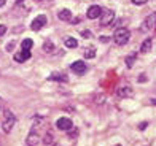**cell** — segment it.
I'll use <instances>...</instances> for the list:
<instances>
[{
	"label": "cell",
	"mask_w": 156,
	"mask_h": 146,
	"mask_svg": "<svg viewBox=\"0 0 156 146\" xmlns=\"http://www.w3.org/2000/svg\"><path fill=\"white\" fill-rule=\"evenodd\" d=\"M64 45H66V48L75 49V48L78 46V41H76V38H73V37H67V38H66V41H64Z\"/></svg>",
	"instance_id": "obj_14"
},
{
	"label": "cell",
	"mask_w": 156,
	"mask_h": 146,
	"mask_svg": "<svg viewBox=\"0 0 156 146\" xmlns=\"http://www.w3.org/2000/svg\"><path fill=\"white\" fill-rule=\"evenodd\" d=\"M115 146H121V144H115Z\"/></svg>",
	"instance_id": "obj_27"
},
{
	"label": "cell",
	"mask_w": 156,
	"mask_h": 146,
	"mask_svg": "<svg viewBox=\"0 0 156 146\" xmlns=\"http://www.w3.org/2000/svg\"><path fill=\"white\" fill-rule=\"evenodd\" d=\"M129 38H131V32L127 30L126 27H119V29H116L115 35H113V40H115V43L119 45V46L126 45L127 41H129Z\"/></svg>",
	"instance_id": "obj_2"
},
{
	"label": "cell",
	"mask_w": 156,
	"mask_h": 146,
	"mask_svg": "<svg viewBox=\"0 0 156 146\" xmlns=\"http://www.w3.org/2000/svg\"><path fill=\"white\" fill-rule=\"evenodd\" d=\"M116 94H118V97H121V99H129V97H132L134 91H132L131 86H124V87H119L116 91Z\"/></svg>",
	"instance_id": "obj_10"
},
{
	"label": "cell",
	"mask_w": 156,
	"mask_h": 146,
	"mask_svg": "<svg viewBox=\"0 0 156 146\" xmlns=\"http://www.w3.org/2000/svg\"><path fill=\"white\" fill-rule=\"evenodd\" d=\"M142 32H151V30H156V11L148 15L145 18V21L142 22Z\"/></svg>",
	"instance_id": "obj_3"
},
{
	"label": "cell",
	"mask_w": 156,
	"mask_h": 146,
	"mask_svg": "<svg viewBox=\"0 0 156 146\" xmlns=\"http://www.w3.org/2000/svg\"><path fill=\"white\" fill-rule=\"evenodd\" d=\"M29 59H30V51L21 49L19 53L15 54V60H16V62H26V60H29Z\"/></svg>",
	"instance_id": "obj_11"
},
{
	"label": "cell",
	"mask_w": 156,
	"mask_h": 146,
	"mask_svg": "<svg viewBox=\"0 0 156 146\" xmlns=\"http://www.w3.org/2000/svg\"><path fill=\"white\" fill-rule=\"evenodd\" d=\"M136 59H137V56L134 54V53H132V54H127V57H126V65L131 68V67L134 65V62H136Z\"/></svg>",
	"instance_id": "obj_19"
},
{
	"label": "cell",
	"mask_w": 156,
	"mask_h": 146,
	"mask_svg": "<svg viewBox=\"0 0 156 146\" xmlns=\"http://www.w3.org/2000/svg\"><path fill=\"white\" fill-rule=\"evenodd\" d=\"M101 13H102V8L99 5H93V6H89L88 8V13H86V16L89 19H97L99 16H101Z\"/></svg>",
	"instance_id": "obj_9"
},
{
	"label": "cell",
	"mask_w": 156,
	"mask_h": 146,
	"mask_svg": "<svg viewBox=\"0 0 156 146\" xmlns=\"http://www.w3.org/2000/svg\"><path fill=\"white\" fill-rule=\"evenodd\" d=\"M34 46V41L30 38H26L23 40V43H21V49H24V51H30V48Z\"/></svg>",
	"instance_id": "obj_17"
},
{
	"label": "cell",
	"mask_w": 156,
	"mask_h": 146,
	"mask_svg": "<svg viewBox=\"0 0 156 146\" xmlns=\"http://www.w3.org/2000/svg\"><path fill=\"white\" fill-rule=\"evenodd\" d=\"M99 18H101V25L102 27H108L113 22V19H115V11L113 10H102Z\"/></svg>",
	"instance_id": "obj_4"
},
{
	"label": "cell",
	"mask_w": 156,
	"mask_h": 146,
	"mask_svg": "<svg viewBox=\"0 0 156 146\" xmlns=\"http://www.w3.org/2000/svg\"><path fill=\"white\" fill-rule=\"evenodd\" d=\"M6 33V25H3V24H0V37H3Z\"/></svg>",
	"instance_id": "obj_22"
},
{
	"label": "cell",
	"mask_w": 156,
	"mask_h": 146,
	"mask_svg": "<svg viewBox=\"0 0 156 146\" xmlns=\"http://www.w3.org/2000/svg\"><path fill=\"white\" fill-rule=\"evenodd\" d=\"M81 37L83 38H91V32L89 30H81Z\"/></svg>",
	"instance_id": "obj_21"
},
{
	"label": "cell",
	"mask_w": 156,
	"mask_h": 146,
	"mask_svg": "<svg viewBox=\"0 0 156 146\" xmlns=\"http://www.w3.org/2000/svg\"><path fill=\"white\" fill-rule=\"evenodd\" d=\"M83 56L86 59H93L94 56H96V49H94V46H88V48H84L83 49Z\"/></svg>",
	"instance_id": "obj_15"
},
{
	"label": "cell",
	"mask_w": 156,
	"mask_h": 146,
	"mask_svg": "<svg viewBox=\"0 0 156 146\" xmlns=\"http://www.w3.org/2000/svg\"><path fill=\"white\" fill-rule=\"evenodd\" d=\"M70 68H72V72L76 73V75H84V73L88 72V65L84 64L83 60H76V62H73V64L70 65Z\"/></svg>",
	"instance_id": "obj_7"
},
{
	"label": "cell",
	"mask_w": 156,
	"mask_h": 146,
	"mask_svg": "<svg viewBox=\"0 0 156 146\" xmlns=\"http://www.w3.org/2000/svg\"><path fill=\"white\" fill-rule=\"evenodd\" d=\"M43 51L45 53H53L54 51V45H53V41H49V40H46L45 43H43Z\"/></svg>",
	"instance_id": "obj_18"
},
{
	"label": "cell",
	"mask_w": 156,
	"mask_h": 146,
	"mask_svg": "<svg viewBox=\"0 0 156 146\" xmlns=\"http://www.w3.org/2000/svg\"><path fill=\"white\" fill-rule=\"evenodd\" d=\"M15 122H16V116L10 110H5L3 111V122H2V129L5 134H10L13 126H15Z\"/></svg>",
	"instance_id": "obj_1"
},
{
	"label": "cell",
	"mask_w": 156,
	"mask_h": 146,
	"mask_svg": "<svg viewBox=\"0 0 156 146\" xmlns=\"http://www.w3.org/2000/svg\"><path fill=\"white\" fill-rule=\"evenodd\" d=\"M3 105H5V102H3L2 97H0V108H3Z\"/></svg>",
	"instance_id": "obj_24"
},
{
	"label": "cell",
	"mask_w": 156,
	"mask_h": 146,
	"mask_svg": "<svg viewBox=\"0 0 156 146\" xmlns=\"http://www.w3.org/2000/svg\"><path fill=\"white\" fill-rule=\"evenodd\" d=\"M69 78H67V75L66 73H59V72H54L51 73V76H49V81H61V83H66Z\"/></svg>",
	"instance_id": "obj_12"
},
{
	"label": "cell",
	"mask_w": 156,
	"mask_h": 146,
	"mask_svg": "<svg viewBox=\"0 0 156 146\" xmlns=\"http://www.w3.org/2000/svg\"><path fill=\"white\" fill-rule=\"evenodd\" d=\"M131 2H132L134 5H144V3L148 2V0H131Z\"/></svg>",
	"instance_id": "obj_23"
},
{
	"label": "cell",
	"mask_w": 156,
	"mask_h": 146,
	"mask_svg": "<svg viewBox=\"0 0 156 146\" xmlns=\"http://www.w3.org/2000/svg\"><path fill=\"white\" fill-rule=\"evenodd\" d=\"M40 141V135H38V126L35 124V126L32 127V130H30V134H29V137H27V140H26V144L27 146H35Z\"/></svg>",
	"instance_id": "obj_5"
},
{
	"label": "cell",
	"mask_w": 156,
	"mask_h": 146,
	"mask_svg": "<svg viewBox=\"0 0 156 146\" xmlns=\"http://www.w3.org/2000/svg\"><path fill=\"white\" fill-rule=\"evenodd\" d=\"M56 127L59 130H70L72 129V119H69V117H59L58 122H56Z\"/></svg>",
	"instance_id": "obj_8"
},
{
	"label": "cell",
	"mask_w": 156,
	"mask_h": 146,
	"mask_svg": "<svg viewBox=\"0 0 156 146\" xmlns=\"http://www.w3.org/2000/svg\"><path fill=\"white\" fill-rule=\"evenodd\" d=\"M5 2H6V0H0V6H3V5H5Z\"/></svg>",
	"instance_id": "obj_25"
},
{
	"label": "cell",
	"mask_w": 156,
	"mask_h": 146,
	"mask_svg": "<svg viewBox=\"0 0 156 146\" xmlns=\"http://www.w3.org/2000/svg\"><path fill=\"white\" fill-rule=\"evenodd\" d=\"M151 38H147V40H144V43H142V46H140V51L142 53H148L151 49Z\"/></svg>",
	"instance_id": "obj_16"
},
{
	"label": "cell",
	"mask_w": 156,
	"mask_h": 146,
	"mask_svg": "<svg viewBox=\"0 0 156 146\" xmlns=\"http://www.w3.org/2000/svg\"><path fill=\"white\" fill-rule=\"evenodd\" d=\"M151 103H153V105H156V99H151Z\"/></svg>",
	"instance_id": "obj_26"
},
{
	"label": "cell",
	"mask_w": 156,
	"mask_h": 146,
	"mask_svg": "<svg viewBox=\"0 0 156 146\" xmlns=\"http://www.w3.org/2000/svg\"><path fill=\"white\" fill-rule=\"evenodd\" d=\"M58 18H59L61 21H66V22H67V21H72V11L64 8V10H61V11L58 13Z\"/></svg>",
	"instance_id": "obj_13"
},
{
	"label": "cell",
	"mask_w": 156,
	"mask_h": 146,
	"mask_svg": "<svg viewBox=\"0 0 156 146\" xmlns=\"http://www.w3.org/2000/svg\"><path fill=\"white\" fill-rule=\"evenodd\" d=\"M15 46H16V41H10V43L6 45V51H13V49H15Z\"/></svg>",
	"instance_id": "obj_20"
},
{
	"label": "cell",
	"mask_w": 156,
	"mask_h": 146,
	"mask_svg": "<svg viewBox=\"0 0 156 146\" xmlns=\"http://www.w3.org/2000/svg\"><path fill=\"white\" fill-rule=\"evenodd\" d=\"M46 22H48V19H46V16L45 15H38L37 18H34V21H32V24H30V29L32 30H40L43 25H46Z\"/></svg>",
	"instance_id": "obj_6"
}]
</instances>
